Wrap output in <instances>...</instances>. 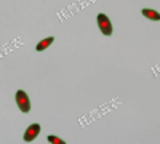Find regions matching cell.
I'll return each instance as SVG.
<instances>
[{
  "label": "cell",
  "instance_id": "obj_1",
  "mask_svg": "<svg viewBox=\"0 0 160 144\" xmlns=\"http://www.w3.org/2000/svg\"><path fill=\"white\" fill-rule=\"evenodd\" d=\"M16 104H18L19 111L24 114H28L31 111V101H29V96L26 95V91H22V90L16 91Z\"/></svg>",
  "mask_w": 160,
  "mask_h": 144
},
{
  "label": "cell",
  "instance_id": "obj_2",
  "mask_svg": "<svg viewBox=\"0 0 160 144\" xmlns=\"http://www.w3.org/2000/svg\"><path fill=\"white\" fill-rule=\"evenodd\" d=\"M96 21H98V27H99V31H101L104 35H111V34H112V24H111V19L106 16V15L99 13L98 18H96Z\"/></svg>",
  "mask_w": 160,
  "mask_h": 144
},
{
  "label": "cell",
  "instance_id": "obj_3",
  "mask_svg": "<svg viewBox=\"0 0 160 144\" xmlns=\"http://www.w3.org/2000/svg\"><path fill=\"white\" fill-rule=\"evenodd\" d=\"M38 133H40V125H38V123H32V125L28 127V130L24 132L22 139H24L26 142H31V141H34V139L38 136Z\"/></svg>",
  "mask_w": 160,
  "mask_h": 144
},
{
  "label": "cell",
  "instance_id": "obj_4",
  "mask_svg": "<svg viewBox=\"0 0 160 144\" xmlns=\"http://www.w3.org/2000/svg\"><path fill=\"white\" fill-rule=\"evenodd\" d=\"M141 13H142V16L149 18V19H152V21H160V13H158V11H155V10L144 8V10H141Z\"/></svg>",
  "mask_w": 160,
  "mask_h": 144
},
{
  "label": "cell",
  "instance_id": "obj_5",
  "mask_svg": "<svg viewBox=\"0 0 160 144\" xmlns=\"http://www.w3.org/2000/svg\"><path fill=\"white\" fill-rule=\"evenodd\" d=\"M53 42H55V37H47V38H43V40H40V42L37 43L35 50H37V51H43V50H47Z\"/></svg>",
  "mask_w": 160,
  "mask_h": 144
},
{
  "label": "cell",
  "instance_id": "obj_6",
  "mask_svg": "<svg viewBox=\"0 0 160 144\" xmlns=\"http://www.w3.org/2000/svg\"><path fill=\"white\" fill-rule=\"evenodd\" d=\"M47 139H48L50 144H66L64 139H61V138H58V136H55V135H50Z\"/></svg>",
  "mask_w": 160,
  "mask_h": 144
}]
</instances>
